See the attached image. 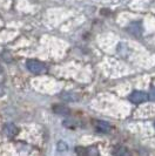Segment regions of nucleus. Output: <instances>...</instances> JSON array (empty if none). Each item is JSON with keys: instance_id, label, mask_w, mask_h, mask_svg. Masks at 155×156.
<instances>
[{"instance_id": "f257e3e1", "label": "nucleus", "mask_w": 155, "mask_h": 156, "mask_svg": "<svg viewBox=\"0 0 155 156\" xmlns=\"http://www.w3.org/2000/svg\"><path fill=\"white\" fill-rule=\"evenodd\" d=\"M26 66H27V69L34 73V74H39V73H42L45 70V66L44 63H41L38 60H28L26 62Z\"/></svg>"}, {"instance_id": "f03ea898", "label": "nucleus", "mask_w": 155, "mask_h": 156, "mask_svg": "<svg viewBox=\"0 0 155 156\" xmlns=\"http://www.w3.org/2000/svg\"><path fill=\"white\" fill-rule=\"evenodd\" d=\"M149 96L148 94H146L142 90H134L131 95H129V100L133 102V103H142V102L148 101Z\"/></svg>"}, {"instance_id": "7ed1b4c3", "label": "nucleus", "mask_w": 155, "mask_h": 156, "mask_svg": "<svg viewBox=\"0 0 155 156\" xmlns=\"http://www.w3.org/2000/svg\"><path fill=\"white\" fill-rule=\"evenodd\" d=\"M93 126L95 127V129L98 132H100V133H109L110 129H112V127H110L108 122L102 121V120H95V121H93Z\"/></svg>"}, {"instance_id": "20e7f679", "label": "nucleus", "mask_w": 155, "mask_h": 156, "mask_svg": "<svg viewBox=\"0 0 155 156\" xmlns=\"http://www.w3.org/2000/svg\"><path fill=\"white\" fill-rule=\"evenodd\" d=\"M128 32L135 35V37H140L141 33H142V27H141V23H132L129 26H128Z\"/></svg>"}, {"instance_id": "39448f33", "label": "nucleus", "mask_w": 155, "mask_h": 156, "mask_svg": "<svg viewBox=\"0 0 155 156\" xmlns=\"http://www.w3.org/2000/svg\"><path fill=\"white\" fill-rule=\"evenodd\" d=\"M113 154L114 156H131L129 150L124 146H116L115 148L113 149Z\"/></svg>"}, {"instance_id": "423d86ee", "label": "nucleus", "mask_w": 155, "mask_h": 156, "mask_svg": "<svg viewBox=\"0 0 155 156\" xmlns=\"http://www.w3.org/2000/svg\"><path fill=\"white\" fill-rule=\"evenodd\" d=\"M61 99L66 100V101H79L80 96L78 94L73 93V92H66V93H62L61 95Z\"/></svg>"}, {"instance_id": "0eeeda50", "label": "nucleus", "mask_w": 155, "mask_h": 156, "mask_svg": "<svg viewBox=\"0 0 155 156\" xmlns=\"http://www.w3.org/2000/svg\"><path fill=\"white\" fill-rule=\"evenodd\" d=\"M4 132H5V134L7 136H14L16 134V132H18V129H16V127L14 125L8 123V125L4 126Z\"/></svg>"}, {"instance_id": "6e6552de", "label": "nucleus", "mask_w": 155, "mask_h": 156, "mask_svg": "<svg viewBox=\"0 0 155 156\" xmlns=\"http://www.w3.org/2000/svg\"><path fill=\"white\" fill-rule=\"evenodd\" d=\"M53 109H54V113L59 114V115H68L70 113V109H68L67 107L62 106V105H56V106H54Z\"/></svg>"}, {"instance_id": "1a4fd4ad", "label": "nucleus", "mask_w": 155, "mask_h": 156, "mask_svg": "<svg viewBox=\"0 0 155 156\" xmlns=\"http://www.w3.org/2000/svg\"><path fill=\"white\" fill-rule=\"evenodd\" d=\"M77 154L78 156H89L88 154V149L84 148V147H77Z\"/></svg>"}, {"instance_id": "9d476101", "label": "nucleus", "mask_w": 155, "mask_h": 156, "mask_svg": "<svg viewBox=\"0 0 155 156\" xmlns=\"http://www.w3.org/2000/svg\"><path fill=\"white\" fill-rule=\"evenodd\" d=\"M58 148L60 151H63V150H67V144L65 143V142H59V144H58Z\"/></svg>"}, {"instance_id": "9b49d317", "label": "nucleus", "mask_w": 155, "mask_h": 156, "mask_svg": "<svg viewBox=\"0 0 155 156\" xmlns=\"http://www.w3.org/2000/svg\"><path fill=\"white\" fill-rule=\"evenodd\" d=\"M148 96H149V100H150V101L155 102V88H152V89H150V93H149Z\"/></svg>"}, {"instance_id": "f8f14e48", "label": "nucleus", "mask_w": 155, "mask_h": 156, "mask_svg": "<svg viewBox=\"0 0 155 156\" xmlns=\"http://www.w3.org/2000/svg\"><path fill=\"white\" fill-rule=\"evenodd\" d=\"M154 127H155V123H154Z\"/></svg>"}]
</instances>
